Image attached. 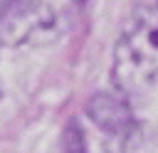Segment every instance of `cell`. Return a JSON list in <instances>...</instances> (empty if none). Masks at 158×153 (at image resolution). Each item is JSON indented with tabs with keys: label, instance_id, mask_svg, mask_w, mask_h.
<instances>
[{
	"label": "cell",
	"instance_id": "6da1fadb",
	"mask_svg": "<svg viewBox=\"0 0 158 153\" xmlns=\"http://www.w3.org/2000/svg\"><path fill=\"white\" fill-rule=\"evenodd\" d=\"M114 84L121 94H141L158 81V7H138L114 49Z\"/></svg>",
	"mask_w": 158,
	"mask_h": 153
},
{
	"label": "cell",
	"instance_id": "7a4b0ae2",
	"mask_svg": "<svg viewBox=\"0 0 158 153\" xmlns=\"http://www.w3.org/2000/svg\"><path fill=\"white\" fill-rule=\"evenodd\" d=\"M67 30V15L49 0H0V47H47Z\"/></svg>",
	"mask_w": 158,
	"mask_h": 153
},
{
	"label": "cell",
	"instance_id": "3957f363",
	"mask_svg": "<svg viewBox=\"0 0 158 153\" xmlns=\"http://www.w3.org/2000/svg\"><path fill=\"white\" fill-rule=\"evenodd\" d=\"M86 114L94 121V126H99L101 131H106V136H114L118 131H123L126 126H131L133 111L131 104L126 101V94H116V91H99L89 99L86 104Z\"/></svg>",
	"mask_w": 158,
	"mask_h": 153
},
{
	"label": "cell",
	"instance_id": "277c9868",
	"mask_svg": "<svg viewBox=\"0 0 158 153\" xmlns=\"http://www.w3.org/2000/svg\"><path fill=\"white\" fill-rule=\"evenodd\" d=\"M106 153H158V126L133 121L123 131L106 136Z\"/></svg>",
	"mask_w": 158,
	"mask_h": 153
},
{
	"label": "cell",
	"instance_id": "5b68a950",
	"mask_svg": "<svg viewBox=\"0 0 158 153\" xmlns=\"http://www.w3.org/2000/svg\"><path fill=\"white\" fill-rule=\"evenodd\" d=\"M62 153H86V143H84V133L77 123H69L64 131V143H62Z\"/></svg>",
	"mask_w": 158,
	"mask_h": 153
}]
</instances>
